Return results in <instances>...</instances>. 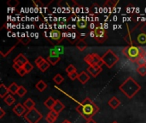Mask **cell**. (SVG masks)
<instances>
[{
	"label": "cell",
	"instance_id": "7dc6e473",
	"mask_svg": "<svg viewBox=\"0 0 146 123\" xmlns=\"http://www.w3.org/2000/svg\"><path fill=\"white\" fill-rule=\"evenodd\" d=\"M108 28V24H105L104 25V29H107Z\"/></svg>",
	"mask_w": 146,
	"mask_h": 123
},
{
	"label": "cell",
	"instance_id": "2e32d148",
	"mask_svg": "<svg viewBox=\"0 0 146 123\" xmlns=\"http://www.w3.org/2000/svg\"><path fill=\"white\" fill-rule=\"evenodd\" d=\"M56 100H55L52 97H49V98L44 101V104L45 107H47L48 109H50V110H51L53 109L54 105L56 104Z\"/></svg>",
	"mask_w": 146,
	"mask_h": 123
},
{
	"label": "cell",
	"instance_id": "7c38bea8",
	"mask_svg": "<svg viewBox=\"0 0 146 123\" xmlns=\"http://www.w3.org/2000/svg\"><path fill=\"white\" fill-rule=\"evenodd\" d=\"M90 80V75L89 74H87V72L86 71H82L81 73L79 74L78 75V80L82 84V85H85Z\"/></svg>",
	"mask_w": 146,
	"mask_h": 123
},
{
	"label": "cell",
	"instance_id": "6da1fadb",
	"mask_svg": "<svg viewBox=\"0 0 146 123\" xmlns=\"http://www.w3.org/2000/svg\"><path fill=\"white\" fill-rule=\"evenodd\" d=\"M76 111L86 121H88L92 119V117L99 111V108L91 98H86L76 107Z\"/></svg>",
	"mask_w": 146,
	"mask_h": 123
},
{
	"label": "cell",
	"instance_id": "5bb4252c",
	"mask_svg": "<svg viewBox=\"0 0 146 123\" xmlns=\"http://www.w3.org/2000/svg\"><path fill=\"white\" fill-rule=\"evenodd\" d=\"M65 109V105L58 99H56V104L54 105L53 109L51 110H54L55 112H56L57 114H59L60 112H62L63 110Z\"/></svg>",
	"mask_w": 146,
	"mask_h": 123
},
{
	"label": "cell",
	"instance_id": "4316f807",
	"mask_svg": "<svg viewBox=\"0 0 146 123\" xmlns=\"http://www.w3.org/2000/svg\"><path fill=\"white\" fill-rule=\"evenodd\" d=\"M137 72H138L141 76H145L146 65H144V66H139V67L137 68Z\"/></svg>",
	"mask_w": 146,
	"mask_h": 123
},
{
	"label": "cell",
	"instance_id": "b9f144b4",
	"mask_svg": "<svg viewBox=\"0 0 146 123\" xmlns=\"http://www.w3.org/2000/svg\"><path fill=\"white\" fill-rule=\"evenodd\" d=\"M4 115H5V111L3 110V108H1V109H0V118L2 119V118L4 116Z\"/></svg>",
	"mask_w": 146,
	"mask_h": 123
},
{
	"label": "cell",
	"instance_id": "836d02e7",
	"mask_svg": "<svg viewBox=\"0 0 146 123\" xmlns=\"http://www.w3.org/2000/svg\"><path fill=\"white\" fill-rule=\"evenodd\" d=\"M138 41L140 44H145L146 43V35L144 33H141L138 36Z\"/></svg>",
	"mask_w": 146,
	"mask_h": 123
},
{
	"label": "cell",
	"instance_id": "52a82bcc",
	"mask_svg": "<svg viewBox=\"0 0 146 123\" xmlns=\"http://www.w3.org/2000/svg\"><path fill=\"white\" fill-rule=\"evenodd\" d=\"M95 39L98 42V43H104L106 39H107V33L105 32V29L104 27H102V25L100 27H97L95 28Z\"/></svg>",
	"mask_w": 146,
	"mask_h": 123
},
{
	"label": "cell",
	"instance_id": "4dcf8cb0",
	"mask_svg": "<svg viewBox=\"0 0 146 123\" xmlns=\"http://www.w3.org/2000/svg\"><path fill=\"white\" fill-rule=\"evenodd\" d=\"M7 4L10 8H15V7H16L19 4V1L18 0H9L7 2Z\"/></svg>",
	"mask_w": 146,
	"mask_h": 123
},
{
	"label": "cell",
	"instance_id": "8d00e7d4",
	"mask_svg": "<svg viewBox=\"0 0 146 123\" xmlns=\"http://www.w3.org/2000/svg\"><path fill=\"white\" fill-rule=\"evenodd\" d=\"M15 45H14V46L10 47V49H9V50H8V51H6L5 52H3V51H0V54L2 55V57H4L8 56V55L11 52V51H12L13 49H15Z\"/></svg>",
	"mask_w": 146,
	"mask_h": 123
},
{
	"label": "cell",
	"instance_id": "f1b7e54d",
	"mask_svg": "<svg viewBox=\"0 0 146 123\" xmlns=\"http://www.w3.org/2000/svg\"><path fill=\"white\" fill-rule=\"evenodd\" d=\"M45 61H46V60H45L43 57H38L36 58V60H35V64L37 65L38 68H39Z\"/></svg>",
	"mask_w": 146,
	"mask_h": 123
},
{
	"label": "cell",
	"instance_id": "8fae6325",
	"mask_svg": "<svg viewBox=\"0 0 146 123\" xmlns=\"http://www.w3.org/2000/svg\"><path fill=\"white\" fill-rule=\"evenodd\" d=\"M58 116H59V114H57L54 110H50L47 114V116L45 117V120L48 123H54L58 119Z\"/></svg>",
	"mask_w": 146,
	"mask_h": 123
},
{
	"label": "cell",
	"instance_id": "1f68e13d",
	"mask_svg": "<svg viewBox=\"0 0 146 123\" xmlns=\"http://www.w3.org/2000/svg\"><path fill=\"white\" fill-rule=\"evenodd\" d=\"M23 68L26 70V72H27V74H28V73H30L32 70H33V66L28 62L27 63H26L24 66H23Z\"/></svg>",
	"mask_w": 146,
	"mask_h": 123
},
{
	"label": "cell",
	"instance_id": "44dd1931",
	"mask_svg": "<svg viewBox=\"0 0 146 123\" xmlns=\"http://www.w3.org/2000/svg\"><path fill=\"white\" fill-rule=\"evenodd\" d=\"M4 103L8 105V106H11L15 102V98H14V96L12 94H8L4 98H3Z\"/></svg>",
	"mask_w": 146,
	"mask_h": 123
},
{
	"label": "cell",
	"instance_id": "7bdbcfd3",
	"mask_svg": "<svg viewBox=\"0 0 146 123\" xmlns=\"http://www.w3.org/2000/svg\"><path fill=\"white\" fill-rule=\"evenodd\" d=\"M95 36H96L95 31H94V30H93V31H91V33H90V37H92V38H95Z\"/></svg>",
	"mask_w": 146,
	"mask_h": 123
},
{
	"label": "cell",
	"instance_id": "f35d334b",
	"mask_svg": "<svg viewBox=\"0 0 146 123\" xmlns=\"http://www.w3.org/2000/svg\"><path fill=\"white\" fill-rule=\"evenodd\" d=\"M139 49L140 56L145 57L146 56V46H139Z\"/></svg>",
	"mask_w": 146,
	"mask_h": 123
},
{
	"label": "cell",
	"instance_id": "3957f363",
	"mask_svg": "<svg viewBox=\"0 0 146 123\" xmlns=\"http://www.w3.org/2000/svg\"><path fill=\"white\" fill-rule=\"evenodd\" d=\"M102 60L104 63L109 68H112L120 60L119 57L110 49L107 50L106 52L103 55Z\"/></svg>",
	"mask_w": 146,
	"mask_h": 123
},
{
	"label": "cell",
	"instance_id": "74e56055",
	"mask_svg": "<svg viewBox=\"0 0 146 123\" xmlns=\"http://www.w3.org/2000/svg\"><path fill=\"white\" fill-rule=\"evenodd\" d=\"M78 75H79V74H78L77 72H74V73H72V74H68V77H69L70 80H75L76 79H78Z\"/></svg>",
	"mask_w": 146,
	"mask_h": 123
},
{
	"label": "cell",
	"instance_id": "d6986e66",
	"mask_svg": "<svg viewBox=\"0 0 146 123\" xmlns=\"http://www.w3.org/2000/svg\"><path fill=\"white\" fill-rule=\"evenodd\" d=\"M50 37L52 38L54 40H56V41L60 42L62 34H61V33H60L58 30H53V31H51V32L50 33Z\"/></svg>",
	"mask_w": 146,
	"mask_h": 123
},
{
	"label": "cell",
	"instance_id": "30bf717a",
	"mask_svg": "<svg viewBox=\"0 0 146 123\" xmlns=\"http://www.w3.org/2000/svg\"><path fill=\"white\" fill-rule=\"evenodd\" d=\"M13 112L17 116H22L23 115L26 114V110L27 109L24 107L23 104H17L14 108H13Z\"/></svg>",
	"mask_w": 146,
	"mask_h": 123
},
{
	"label": "cell",
	"instance_id": "e575fe53",
	"mask_svg": "<svg viewBox=\"0 0 146 123\" xmlns=\"http://www.w3.org/2000/svg\"><path fill=\"white\" fill-rule=\"evenodd\" d=\"M87 26V22L86 21H80L77 22V27L80 28H86Z\"/></svg>",
	"mask_w": 146,
	"mask_h": 123
},
{
	"label": "cell",
	"instance_id": "d590c367",
	"mask_svg": "<svg viewBox=\"0 0 146 123\" xmlns=\"http://www.w3.org/2000/svg\"><path fill=\"white\" fill-rule=\"evenodd\" d=\"M23 35H22V37L21 38V42L23 44V45H27L29 42H30V38L28 37V36H27V38H24V33H22Z\"/></svg>",
	"mask_w": 146,
	"mask_h": 123
},
{
	"label": "cell",
	"instance_id": "7402d4cb",
	"mask_svg": "<svg viewBox=\"0 0 146 123\" xmlns=\"http://www.w3.org/2000/svg\"><path fill=\"white\" fill-rule=\"evenodd\" d=\"M9 92L12 94V95H15V94H17V92H18V89H19V86H17L16 83H12L9 87Z\"/></svg>",
	"mask_w": 146,
	"mask_h": 123
},
{
	"label": "cell",
	"instance_id": "d6a6232c",
	"mask_svg": "<svg viewBox=\"0 0 146 123\" xmlns=\"http://www.w3.org/2000/svg\"><path fill=\"white\" fill-rule=\"evenodd\" d=\"M118 3H119V1H110V0H109V1H106V3H105L104 5L106 7H107V5H109L110 8H114V7H115V5Z\"/></svg>",
	"mask_w": 146,
	"mask_h": 123
},
{
	"label": "cell",
	"instance_id": "4fadbf2b",
	"mask_svg": "<svg viewBox=\"0 0 146 123\" xmlns=\"http://www.w3.org/2000/svg\"><path fill=\"white\" fill-rule=\"evenodd\" d=\"M108 105L110 107H111L113 110H116L120 105H121V101L116 98V97H113L111 98L109 102H108Z\"/></svg>",
	"mask_w": 146,
	"mask_h": 123
},
{
	"label": "cell",
	"instance_id": "484cf974",
	"mask_svg": "<svg viewBox=\"0 0 146 123\" xmlns=\"http://www.w3.org/2000/svg\"><path fill=\"white\" fill-rule=\"evenodd\" d=\"M50 62L46 60L38 68H39V70L41 71V72H43V73H44L49 68H50Z\"/></svg>",
	"mask_w": 146,
	"mask_h": 123
},
{
	"label": "cell",
	"instance_id": "f546056e",
	"mask_svg": "<svg viewBox=\"0 0 146 123\" xmlns=\"http://www.w3.org/2000/svg\"><path fill=\"white\" fill-rule=\"evenodd\" d=\"M66 72L68 73V74H69L74 73V72H77V69L75 68V67H74V65L70 64V65H68V66L66 68Z\"/></svg>",
	"mask_w": 146,
	"mask_h": 123
},
{
	"label": "cell",
	"instance_id": "bcb514c9",
	"mask_svg": "<svg viewBox=\"0 0 146 123\" xmlns=\"http://www.w3.org/2000/svg\"><path fill=\"white\" fill-rule=\"evenodd\" d=\"M62 123H72V122H69L68 120H64V121H63Z\"/></svg>",
	"mask_w": 146,
	"mask_h": 123
},
{
	"label": "cell",
	"instance_id": "e0dca14e",
	"mask_svg": "<svg viewBox=\"0 0 146 123\" xmlns=\"http://www.w3.org/2000/svg\"><path fill=\"white\" fill-rule=\"evenodd\" d=\"M23 105L27 110H30L35 108V103L31 98H27V100H25V102L23 103Z\"/></svg>",
	"mask_w": 146,
	"mask_h": 123
},
{
	"label": "cell",
	"instance_id": "277c9868",
	"mask_svg": "<svg viewBox=\"0 0 146 123\" xmlns=\"http://www.w3.org/2000/svg\"><path fill=\"white\" fill-rule=\"evenodd\" d=\"M121 52L123 53V55H125L127 58H129L133 62L140 56L139 47L138 46H133V45H129V46L124 47L122 49Z\"/></svg>",
	"mask_w": 146,
	"mask_h": 123
},
{
	"label": "cell",
	"instance_id": "ba28073f",
	"mask_svg": "<svg viewBox=\"0 0 146 123\" xmlns=\"http://www.w3.org/2000/svg\"><path fill=\"white\" fill-rule=\"evenodd\" d=\"M28 62H29L28 59H27L22 53L19 54V55L14 59V63H16V64L19 65L21 68H23V66H24L26 63H27Z\"/></svg>",
	"mask_w": 146,
	"mask_h": 123
},
{
	"label": "cell",
	"instance_id": "ffe728a7",
	"mask_svg": "<svg viewBox=\"0 0 146 123\" xmlns=\"http://www.w3.org/2000/svg\"><path fill=\"white\" fill-rule=\"evenodd\" d=\"M35 87H36V89H37L38 92H44V91L47 88V84H46L44 80H39V81L36 84Z\"/></svg>",
	"mask_w": 146,
	"mask_h": 123
},
{
	"label": "cell",
	"instance_id": "ac0fdd59",
	"mask_svg": "<svg viewBox=\"0 0 146 123\" xmlns=\"http://www.w3.org/2000/svg\"><path fill=\"white\" fill-rule=\"evenodd\" d=\"M9 89L5 86V85L3 83L0 84V98H4L8 94H9Z\"/></svg>",
	"mask_w": 146,
	"mask_h": 123
},
{
	"label": "cell",
	"instance_id": "ee69618b",
	"mask_svg": "<svg viewBox=\"0 0 146 123\" xmlns=\"http://www.w3.org/2000/svg\"><path fill=\"white\" fill-rule=\"evenodd\" d=\"M141 31L143 32L144 34H145L146 35V24L145 26H143V27H141Z\"/></svg>",
	"mask_w": 146,
	"mask_h": 123
},
{
	"label": "cell",
	"instance_id": "cb8c5ba5",
	"mask_svg": "<svg viewBox=\"0 0 146 123\" xmlns=\"http://www.w3.org/2000/svg\"><path fill=\"white\" fill-rule=\"evenodd\" d=\"M76 47L79 49V51H85V50L86 49V47H87V44L86 43V41H84L83 39H81V40H80V41L77 43Z\"/></svg>",
	"mask_w": 146,
	"mask_h": 123
},
{
	"label": "cell",
	"instance_id": "60d3db41",
	"mask_svg": "<svg viewBox=\"0 0 146 123\" xmlns=\"http://www.w3.org/2000/svg\"><path fill=\"white\" fill-rule=\"evenodd\" d=\"M12 67H13V68H14L15 71H18V70L21 68V67H20L19 65H17L16 63H13V66H12Z\"/></svg>",
	"mask_w": 146,
	"mask_h": 123
},
{
	"label": "cell",
	"instance_id": "83f0119b",
	"mask_svg": "<svg viewBox=\"0 0 146 123\" xmlns=\"http://www.w3.org/2000/svg\"><path fill=\"white\" fill-rule=\"evenodd\" d=\"M26 93H27V89H26L24 86H19V89H18V92H17V95H18L20 98H22Z\"/></svg>",
	"mask_w": 146,
	"mask_h": 123
},
{
	"label": "cell",
	"instance_id": "7a4b0ae2",
	"mask_svg": "<svg viewBox=\"0 0 146 123\" xmlns=\"http://www.w3.org/2000/svg\"><path fill=\"white\" fill-rule=\"evenodd\" d=\"M119 89L127 98L131 99L141 90V86L133 77H128L119 86Z\"/></svg>",
	"mask_w": 146,
	"mask_h": 123
},
{
	"label": "cell",
	"instance_id": "9c48e42d",
	"mask_svg": "<svg viewBox=\"0 0 146 123\" xmlns=\"http://www.w3.org/2000/svg\"><path fill=\"white\" fill-rule=\"evenodd\" d=\"M102 70H103V68L98 66H89L86 68V71L89 73V74L92 75V77H94V78H96L102 72Z\"/></svg>",
	"mask_w": 146,
	"mask_h": 123
},
{
	"label": "cell",
	"instance_id": "f6af8a7d",
	"mask_svg": "<svg viewBox=\"0 0 146 123\" xmlns=\"http://www.w3.org/2000/svg\"><path fill=\"white\" fill-rule=\"evenodd\" d=\"M86 123H98V122H95L93 119H90V120L86 121Z\"/></svg>",
	"mask_w": 146,
	"mask_h": 123
},
{
	"label": "cell",
	"instance_id": "9a60e30c",
	"mask_svg": "<svg viewBox=\"0 0 146 123\" xmlns=\"http://www.w3.org/2000/svg\"><path fill=\"white\" fill-rule=\"evenodd\" d=\"M46 60L50 62V65L55 66V65H56L60 62L61 57H60V56H51V55H49Z\"/></svg>",
	"mask_w": 146,
	"mask_h": 123
},
{
	"label": "cell",
	"instance_id": "ab89813d",
	"mask_svg": "<svg viewBox=\"0 0 146 123\" xmlns=\"http://www.w3.org/2000/svg\"><path fill=\"white\" fill-rule=\"evenodd\" d=\"M17 72V74L20 75V76H21V77H23V76H25L26 75V74H27V72H26V70L23 68H21L18 71H16Z\"/></svg>",
	"mask_w": 146,
	"mask_h": 123
},
{
	"label": "cell",
	"instance_id": "c3c4849f",
	"mask_svg": "<svg viewBox=\"0 0 146 123\" xmlns=\"http://www.w3.org/2000/svg\"><path fill=\"white\" fill-rule=\"evenodd\" d=\"M112 123H118V122H113Z\"/></svg>",
	"mask_w": 146,
	"mask_h": 123
},
{
	"label": "cell",
	"instance_id": "603a6c76",
	"mask_svg": "<svg viewBox=\"0 0 146 123\" xmlns=\"http://www.w3.org/2000/svg\"><path fill=\"white\" fill-rule=\"evenodd\" d=\"M53 81L56 84V85H60L64 81V78L61 74H56L54 77H53Z\"/></svg>",
	"mask_w": 146,
	"mask_h": 123
},
{
	"label": "cell",
	"instance_id": "d4e9b609",
	"mask_svg": "<svg viewBox=\"0 0 146 123\" xmlns=\"http://www.w3.org/2000/svg\"><path fill=\"white\" fill-rule=\"evenodd\" d=\"M134 62H137L139 64V66H144V65H146V59L145 57L143 56H139Z\"/></svg>",
	"mask_w": 146,
	"mask_h": 123
},
{
	"label": "cell",
	"instance_id": "5b68a950",
	"mask_svg": "<svg viewBox=\"0 0 146 123\" xmlns=\"http://www.w3.org/2000/svg\"><path fill=\"white\" fill-rule=\"evenodd\" d=\"M43 115L36 109L33 108L24 115V119L28 123H38L40 120H42Z\"/></svg>",
	"mask_w": 146,
	"mask_h": 123
},
{
	"label": "cell",
	"instance_id": "8992f818",
	"mask_svg": "<svg viewBox=\"0 0 146 123\" xmlns=\"http://www.w3.org/2000/svg\"><path fill=\"white\" fill-rule=\"evenodd\" d=\"M84 61L89 65V66H98L101 67L104 64L103 60H102V57H100L98 53H90L87 54L85 57H84Z\"/></svg>",
	"mask_w": 146,
	"mask_h": 123
}]
</instances>
